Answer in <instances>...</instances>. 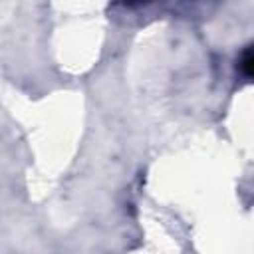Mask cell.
Here are the masks:
<instances>
[{"instance_id": "obj_1", "label": "cell", "mask_w": 254, "mask_h": 254, "mask_svg": "<svg viewBox=\"0 0 254 254\" xmlns=\"http://www.w3.org/2000/svg\"><path fill=\"white\" fill-rule=\"evenodd\" d=\"M254 60H252V50H250V46L244 50V54H242V58H240V71L246 75V77H250L252 75V69H254Z\"/></svg>"}]
</instances>
